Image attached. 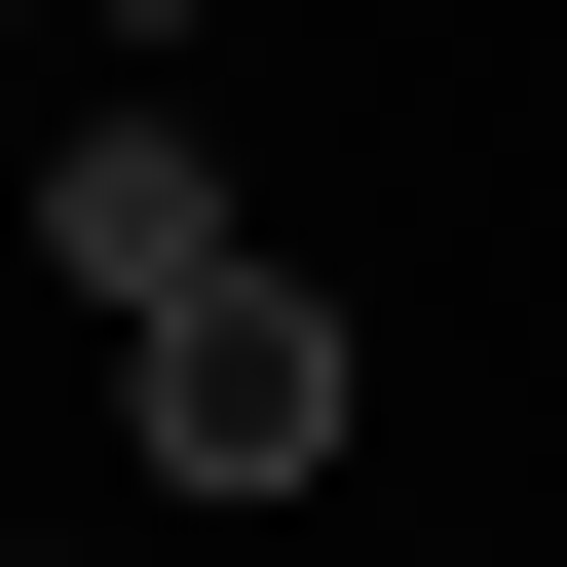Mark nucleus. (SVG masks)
Here are the masks:
<instances>
[{"label": "nucleus", "instance_id": "obj_2", "mask_svg": "<svg viewBox=\"0 0 567 567\" xmlns=\"http://www.w3.org/2000/svg\"><path fill=\"white\" fill-rule=\"evenodd\" d=\"M39 265H76V303H189V265H227L189 114H76V152H39Z\"/></svg>", "mask_w": 567, "mask_h": 567}, {"label": "nucleus", "instance_id": "obj_1", "mask_svg": "<svg viewBox=\"0 0 567 567\" xmlns=\"http://www.w3.org/2000/svg\"><path fill=\"white\" fill-rule=\"evenodd\" d=\"M114 416H152L189 492H303L379 379H341V303H303V265H189V303H114Z\"/></svg>", "mask_w": 567, "mask_h": 567}, {"label": "nucleus", "instance_id": "obj_3", "mask_svg": "<svg viewBox=\"0 0 567 567\" xmlns=\"http://www.w3.org/2000/svg\"><path fill=\"white\" fill-rule=\"evenodd\" d=\"M152 39H189V0H152Z\"/></svg>", "mask_w": 567, "mask_h": 567}]
</instances>
